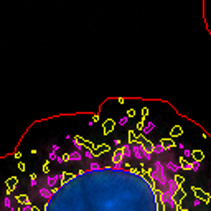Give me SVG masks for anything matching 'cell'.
Returning <instances> with one entry per match:
<instances>
[{
  "label": "cell",
  "mask_w": 211,
  "mask_h": 211,
  "mask_svg": "<svg viewBox=\"0 0 211 211\" xmlns=\"http://www.w3.org/2000/svg\"><path fill=\"white\" fill-rule=\"evenodd\" d=\"M193 191H195L196 198H200L201 201H205V203H208V201H209V195H208V193H205L203 190H198V188H195Z\"/></svg>",
  "instance_id": "6da1fadb"
},
{
  "label": "cell",
  "mask_w": 211,
  "mask_h": 211,
  "mask_svg": "<svg viewBox=\"0 0 211 211\" xmlns=\"http://www.w3.org/2000/svg\"><path fill=\"white\" fill-rule=\"evenodd\" d=\"M112 127H114V122H112V121H107V122H106V124H104V131H106V134L111 132V131H112Z\"/></svg>",
  "instance_id": "7a4b0ae2"
},
{
  "label": "cell",
  "mask_w": 211,
  "mask_h": 211,
  "mask_svg": "<svg viewBox=\"0 0 211 211\" xmlns=\"http://www.w3.org/2000/svg\"><path fill=\"white\" fill-rule=\"evenodd\" d=\"M173 181L177 183L178 186L181 188V183H183V177H180V175H175V178H173Z\"/></svg>",
  "instance_id": "3957f363"
},
{
  "label": "cell",
  "mask_w": 211,
  "mask_h": 211,
  "mask_svg": "<svg viewBox=\"0 0 211 211\" xmlns=\"http://www.w3.org/2000/svg\"><path fill=\"white\" fill-rule=\"evenodd\" d=\"M162 147H163V149H168V147H173V142H172V140H162Z\"/></svg>",
  "instance_id": "277c9868"
},
{
  "label": "cell",
  "mask_w": 211,
  "mask_h": 211,
  "mask_svg": "<svg viewBox=\"0 0 211 211\" xmlns=\"http://www.w3.org/2000/svg\"><path fill=\"white\" fill-rule=\"evenodd\" d=\"M193 155H195L196 160H201V158H203V153L201 152H193Z\"/></svg>",
  "instance_id": "5b68a950"
},
{
  "label": "cell",
  "mask_w": 211,
  "mask_h": 211,
  "mask_svg": "<svg viewBox=\"0 0 211 211\" xmlns=\"http://www.w3.org/2000/svg\"><path fill=\"white\" fill-rule=\"evenodd\" d=\"M172 134H173V135H180V134H181V129H180V127H175Z\"/></svg>",
  "instance_id": "8992f818"
}]
</instances>
